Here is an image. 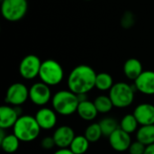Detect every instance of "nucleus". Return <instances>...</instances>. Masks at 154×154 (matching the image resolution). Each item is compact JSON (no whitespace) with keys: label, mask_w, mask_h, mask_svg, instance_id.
<instances>
[{"label":"nucleus","mask_w":154,"mask_h":154,"mask_svg":"<svg viewBox=\"0 0 154 154\" xmlns=\"http://www.w3.org/2000/svg\"><path fill=\"white\" fill-rule=\"evenodd\" d=\"M75 136L74 130L69 125H61L58 127L52 135L56 146L60 149L69 148Z\"/></svg>","instance_id":"nucleus-11"},{"label":"nucleus","mask_w":154,"mask_h":154,"mask_svg":"<svg viewBox=\"0 0 154 154\" xmlns=\"http://www.w3.org/2000/svg\"><path fill=\"white\" fill-rule=\"evenodd\" d=\"M113 86H114V80L110 74L106 72H101L97 74L95 88H97L98 90L107 91L110 90Z\"/></svg>","instance_id":"nucleus-21"},{"label":"nucleus","mask_w":154,"mask_h":154,"mask_svg":"<svg viewBox=\"0 0 154 154\" xmlns=\"http://www.w3.org/2000/svg\"><path fill=\"white\" fill-rule=\"evenodd\" d=\"M28 98L29 89L24 84L17 82L8 88L5 101L12 106H19L24 104Z\"/></svg>","instance_id":"nucleus-8"},{"label":"nucleus","mask_w":154,"mask_h":154,"mask_svg":"<svg viewBox=\"0 0 154 154\" xmlns=\"http://www.w3.org/2000/svg\"><path fill=\"white\" fill-rule=\"evenodd\" d=\"M20 144V140L13 134H7L2 141H0V145L3 151L6 153H14L15 152Z\"/></svg>","instance_id":"nucleus-20"},{"label":"nucleus","mask_w":154,"mask_h":154,"mask_svg":"<svg viewBox=\"0 0 154 154\" xmlns=\"http://www.w3.org/2000/svg\"><path fill=\"white\" fill-rule=\"evenodd\" d=\"M85 1H91V0H85Z\"/></svg>","instance_id":"nucleus-33"},{"label":"nucleus","mask_w":154,"mask_h":154,"mask_svg":"<svg viewBox=\"0 0 154 154\" xmlns=\"http://www.w3.org/2000/svg\"><path fill=\"white\" fill-rule=\"evenodd\" d=\"M41 146L44 149V150H51L52 149L54 146H56L55 144V142H54V139L53 137L51 136H46L44 137L42 142H41Z\"/></svg>","instance_id":"nucleus-28"},{"label":"nucleus","mask_w":154,"mask_h":154,"mask_svg":"<svg viewBox=\"0 0 154 154\" xmlns=\"http://www.w3.org/2000/svg\"><path fill=\"white\" fill-rule=\"evenodd\" d=\"M97 73L88 65L81 64L75 67L68 77L69 90L76 95L88 94L96 86Z\"/></svg>","instance_id":"nucleus-1"},{"label":"nucleus","mask_w":154,"mask_h":154,"mask_svg":"<svg viewBox=\"0 0 154 154\" xmlns=\"http://www.w3.org/2000/svg\"><path fill=\"white\" fill-rule=\"evenodd\" d=\"M19 115L17 114L14 106H3L0 107V128L1 129H8L14 127L16 121L19 118Z\"/></svg>","instance_id":"nucleus-15"},{"label":"nucleus","mask_w":154,"mask_h":154,"mask_svg":"<svg viewBox=\"0 0 154 154\" xmlns=\"http://www.w3.org/2000/svg\"><path fill=\"white\" fill-rule=\"evenodd\" d=\"M134 116L141 125H154V106L149 103L140 104L135 107Z\"/></svg>","instance_id":"nucleus-14"},{"label":"nucleus","mask_w":154,"mask_h":154,"mask_svg":"<svg viewBox=\"0 0 154 154\" xmlns=\"http://www.w3.org/2000/svg\"><path fill=\"white\" fill-rule=\"evenodd\" d=\"M136 139L145 146L154 143V125H142L137 131Z\"/></svg>","instance_id":"nucleus-18"},{"label":"nucleus","mask_w":154,"mask_h":154,"mask_svg":"<svg viewBox=\"0 0 154 154\" xmlns=\"http://www.w3.org/2000/svg\"><path fill=\"white\" fill-rule=\"evenodd\" d=\"M145 148H146V146L144 144L136 141L134 143H132L128 151H129L130 154H143Z\"/></svg>","instance_id":"nucleus-27"},{"label":"nucleus","mask_w":154,"mask_h":154,"mask_svg":"<svg viewBox=\"0 0 154 154\" xmlns=\"http://www.w3.org/2000/svg\"><path fill=\"white\" fill-rule=\"evenodd\" d=\"M1 1H3V0H1Z\"/></svg>","instance_id":"nucleus-34"},{"label":"nucleus","mask_w":154,"mask_h":154,"mask_svg":"<svg viewBox=\"0 0 154 154\" xmlns=\"http://www.w3.org/2000/svg\"><path fill=\"white\" fill-rule=\"evenodd\" d=\"M28 10L27 0H3L1 13L8 22H18L24 17Z\"/></svg>","instance_id":"nucleus-6"},{"label":"nucleus","mask_w":154,"mask_h":154,"mask_svg":"<svg viewBox=\"0 0 154 154\" xmlns=\"http://www.w3.org/2000/svg\"><path fill=\"white\" fill-rule=\"evenodd\" d=\"M77 113L82 120L88 122L93 121L98 114L94 102H91L89 100L80 102L79 104Z\"/></svg>","instance_id":"nucleus-16"},{"label":"nucleus","mask_w":154,"mask_h":154,"mask_svg":"<svg viewBox=\"0 0 154 154\" xmlns=\"http://www.w3.org/2000/svg\"><path fill=\"white\" fill-rule=\"evenodd\" d=\"M14 134L20 142L30 143L34 141L40 134L41 127L35 117L32 116H21L13 127Z\"/></svg>","instance_id":"nucleus-2"},{"label":"nucleus","mask_w":154,"mask_h":154,"mask_svg":"<svg viewBox=\"0 0 154 154\" xmlns=\"http://www.w3.org/2000/svg\"><path fill=\"white\" fill-rule=\"evenodd\" d=\"M53 110L60 116H70L77 112L79 101L78 96L70 90H60L51 98Z\"/></svg>","instance_id":"nucleus-3"},{"label":"nucleus","mask_w":154,"mask_h":154,"mask_svg":"<svg viewBox=\"0 0 154 154\" xmlns=\"http://www.w3.org/2000/svg\"><path fill=\"white\" fill-rule=\"evenodd\" d=\"M134 15L132 12L126 11L121 17V26L125 29H130L134 24Z\"/></svg>","instance_id":"nucleus-26"},{"label":"nucleus","mask_w":154,"mask_h":154,"mask_svg":"<svg viewBox=\"0 0 154 154\" xmlns=\"http://www.w3.org/2000/svg\"><path fill=\"white\" fill-rule=\"evenodd\" d=\"M78 96V99L80 102H83V101H86L88 100V97H87V94H79V95H77Z\"/></svg>","instance_id":"nucleus-31"},{"label":"nucleus","mask_w":154,"mask_h":154,"mask_svg":"<svg viewBox=\"0 0 154 154\" xmlns=\"http://www.w3.org/2000/svg\"><path fill=\"white\" fill-rule=\"evenodd\" d=\"M7 134H5V129H1L0 128V141H2Z\"/></svg>","instance_id":"nucleus-32"},{"label":"nucleus","mask_w":154,"mask_h":154,"mask_svg":"<svg viewBox=\"0 0 154 154\" xmlns=\"http://www.w3.org/2000/svg\"><path fill=\"white\" fill-rule=\"evenodd\" d=\"M42 61L38 56L29 54L25 56L20 62L19 73L24 79H33L39 76Z\"/></svg>","instance_id":"nucleus-7"},{"label":"nucleus","mask_w":154,"mask_h":154,"mask_svg":"<svg viewBox=\"0 0 154 154\" xmlns=\"http://www.w3.org/2000/svg\"><path fill=\"white\" fill-rule=\"evenodd\" d=\"M136 88L125 82H117L114 84L109 90V97L114 106L117 108H125L131 106L134 99V92Z\"/></svg>","instance_id":"nucleus-4"},{"label":"nucleus","mask_w":154,"mask_h":154,"mask_svg":"<svg viewBox=\"0 0 154 154\" xmlns=\"http://www.w3.org/2000/svg\"><path fill=\"white\" fill-rule=\"evenodd\" d=\"M108 141L112 149L119 152H123L129 150L132 144V139L130 134L122 130L120 127L116 129L108 137Z\"/></svg>","instance_id":"nucleus-10"},{"label":"nucleus","mask_w":154,"mask_h":154,"mask_svg":"<svg viewBox=\"0 0 154 154\" xmlns=\"http://www.w3.org/2000/svg\"><path fill=\"white\" fill-rule=\"evenodd\" d=\"M39 78L42 82L50 87L57 86L62 81L64 71L58 61L54 60H46L42 62Z\"/></svg>","instance_id":"nucleus-5"},{"label":"nucleus","mask_w":154,"mask_h":154,"mask_svg":"<svg viewBox=\"0 0 154 154\" xmlns=\"http://www.w3.org/2000/svg\"><path fill=\"white\" fill-rule=\"evenodd\" d=\"M143 72V65L141 61L135 58L128 59L124 64V73L125 77L131 80L134 81Z\"/></svg>","instance_id":"nucleus-17"},{"label":"nucleus","mask_w":154,"mask_h":154,"mask_svg":"<svg viewBox=\"0 0 154 154\" xmlns=\"http://www.w3.org/2000/svg\"><path fill=\"white\" fill-rule=\"evenodd\" d=\"M94 104L97 107V112L101 113V114L109 113L112 110V108L114 107L113 102H112L111 98L109 97V96H105V95L98 96L94 100Z\"/></svg>","instance_id":"nucleus-22"},{"label":"nucleus","mask_w":154,"mask_h":154,"mask_svg":"<svg viewBox=\"0 0 154 154\" xmlns=\"http://www.w3.org/2000/svg\"><path fill=\"white\" fill-rule=\"evenodd\" d=\"M138 122L135 118V116L133 115H126L123 117V119L121 120L120 123V128L122 130H124L125 132H126L127 134H131L133 133H134L137 128H138Z\"/></svg>","instance_id":"nucleus-24"},{"label":"nucleus","mask_w":154,"mask_h":154,"mask_svg":"<svg viewBox=\"0 0 154 154\" xmlns=\"http://www.w3.org/2000/svg\"><path fill=\"white\" fill-rule=\"evenodd\" d=\"M53 154H74L69 148H65V149H59L58 151H56Z\"/></svg>","instance_id":"nucleus-29"},{"label":"nucleus","mask_w":154,"mask_h":154,"mask_svg":"<svg viewBox=\"0 0 154 154\" xmlns=\"http://www.w3.org/2000/svg\"><path fill=\"white\" fill-rule=\"evenodd\" d=\"M57 113L49 107H42L38 110L35 115V119L41 127L43 130H51L55 127L57 124Z\"/></svg>","instance_id":"nucleus-12"},{"label":"nucleus","mask_w":154,"mask_h":154,"mask_svg":"<svg viewBox=\"0 0 154 154\" xmlns=\"http://www.w3.org/2000/svg\"><path fill=\"white\" fill-rule=\"evenodd\" d=\"M85 137L88 140L89 143H97L100 140L103 135L100 125L98 123H93L89 125L84 133Z\"/></svg>","instance_id":"nucleus-25"},{"label":"nucleus","mask_w":154,"mask_h":154,"mask_svg":"<svg viewBox=\"0 0 154 154\" xmlns=\"http://www.w3.org/2000/svg\"><path fill=\"white\" fill-rule=\"evenodd\" d=\"M143 154H154V143L146 146Z\"/></svg>","instance_id":"nucleus-30"},{"label":"nucleus","mask_w":154,"mask_h":154,"mask_svg":"<svg viewBox=\"0 0 154 154\" xmlns=\"http://www.w3.org/2000/svg\"><path fill=\"white\" fill-rule=\"evenodd\" d=\"M89 143H90L85 137V135H78L75 136L69 146V149L74 154H84L88 152Z\"/></svg>","instance_id":"nucleus-19"},{"label":"nucleus","mask_w":154,"mask_h":154,"mask_svg":"<svg viewBox=\"0 0 154 154\" xmlns=\"http://www.w3.org/2000/svg\"><path fill=\"white\" fill-rule=\"evenodd\" d=\"M98 124L100 125L103 135L106 137H109L116 129L120 127V125H118L117 121L113 117H106L102 119Z\"/></svg>","instance_id":"nucleus-23"},{"label":"nucleus","mask_w":154,"mask_h":154,"mask_svg":"<svg viewBox=\"0 0 154 154\" xmlns=\"http://www.w3.org/2000/svg\"><path fill=\"white\" fill-rule=\"evenodd\" d=\"M134 87L144 95H154V71L144 70L134 80Z\"/></svg>","instance_id":"nucleus-13"},{"label":"nucleus","mask_w":154,"mask_h":154,"mask_svg":"<svg viewBox=\"0 0 154 154\" xmlns=\"http://www.w3.org/2000/svg\"><path fill=\"white\" fill-rule=\"evenodd\" d=\"M29 98L34 105L44 106L52 98L50 86L42 81L34 83L29 89Z\"/></svg>","instance_id":"nucleus-9"}]
</instances>
